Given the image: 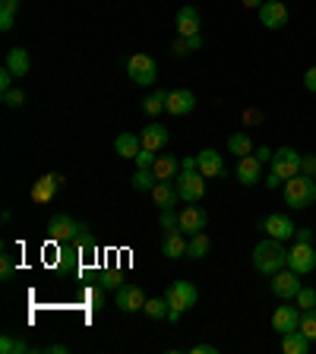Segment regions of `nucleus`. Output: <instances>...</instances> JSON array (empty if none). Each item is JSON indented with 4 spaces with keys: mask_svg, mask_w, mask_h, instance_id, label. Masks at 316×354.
<instances>
[{
    "mask_svg": "<svg viewBox=\"0 0 316 354\" xmlns=\"http://www.w3.org/2000/svg\"><path fill=\"white\" fill-rule=\"evenodd\" d=\"M253 266H257V272H263V275H275L288 266V250L281 247V241L269 237V241L253 247Z\"/></svg>",
    "mask_w": 316,
    "mask_h": 354,
    "instance_id": "obj_1",
    "label": "nucleus"
},
{
    "mask_svg": "<svg viewBox=\"0 0 316 354\" xmlns=\"http://www.w3.org/2000/svg\"><path fill=\"white\" fill-rule=\"evenodd\" d=\"M285 203L291 209H310L316 203V180L310 174H297V177H291V180H285Z\"/></svg>",
    "mask_w": 316,
    "mask_h": 354,
    "instance_id": "obj_2",
    "label": "nucleus"
},
{
    "mask_svg": "<svg viewBox=\"0 0 316 354\" xmlns=\"http://www.w3.org/2000/svg\"><path fill=\"white\" fill-rule=\"evenodd\" d=\"M48 234H51L60 247H73V243H80L82 237L89 234V228L80 218H70V215L60 212V215H51V221H48Z\"/></svg>",
    "mask_w": 316,
    "mask_h": 354,
    "instance_id": "obj_3",
    "label": "nucleus"
},
{
    "mask_svg": "<svg viewBox=\"0 0 316 354\" xmlns=\"http://www.w3.org/2000/svg\"><path fill=\"white\" fill-rule=\"evenodd\" d=\"M174 184L184 203H199V199L206 196V177L199 174V168H184L174 177Z\"/></svg>",
    "mask_w": 316,
    "mask_h": 354,
    "instance_id": "obj_4",
    "label": "nucleus"
},
{
    "mask_svg": "<svg viewBox=\"0 0 316 354\" xmlns=\"http://www.w3.org/2000/svg\"><path fill=\"white\" fill-rule=\"evenodd\" d=\"M127 76H130L136 86H152V82L158 80V64H155V57H149V54H133V57L127 60Z\"/></svg>",
    "mask_w": 316,
    "mask_h": 354,
    "instance_id": "obj_5",
    "label": "nucleus"
},
{
    "mask_svg": "<svg viewBox=\"0 0 316 354\" xmlns=\"http://www.w3.org/2000/svg\"><path fill=\"white\" fill-rule=\"evenodd\" d=\"M301 165H304V155L291 146H281L279 152H272V171L281 180H291V177L301 174Z\"/></svg>",
    "mask_w": 316,
    "mask_h": 354,
    "instance_id": "obj_6",
    "label": "nucleus"
},
{
    "mask_svg": "<svg viewBox=\"0 0 316 354\" xmlns=\"http://www.w3.org/2000/svg\"><path fill=\"white\" fill-rule=\"evenodd\" d=\"M196 288L190 285V281H171L168 285V291H165V301L171 304V310H180V313H184V310H190V307H196Z\"/></svg>",
    "mask_w": 316,
    "mask_h": 354,
    "instance_id": "obj_7",
    "label": "nucleus"
},
{
    "mask_svg": "<svg viewBox=\"0 0 316 354\" xmlns=\"http://www.w3.org/2000/svg\"><path fill=\"white\" fill-rule=\"evenodd\" d=\"M288 269H295L297 275H310L316 269V250L313 243L297 241L291 250H288Z\"/></svg>",
    "mask_w": 316,
    "mask_h": 354,
    "instance_id": "obj_8",
    "label": "nucleus"
},
{
    "mask_svg": "<svg viewBox=\"0 0 316 354\" xmlns=\"http://www.w3.org/2000/svg\"><path fill=\"white\" fill-rule=\"evenodd\" d=\"M301 279H297V272L295 269H281V272H275L272 275V295L279 297V301H295L297 297V291H301Z\"/></svg>",
    "mask_w": 316,
    "mask_h": 354,
    "instance_id": "obj_9",
    "label": "nucleus"
},
{
    "mask_svg": "<svg viewBox=\"0 0 316 354\" xmlns=\"http://www.w3.org/2000/svg\"><path fill=\"white\" fill-rule=\"evenodd\" d=\"M257 13H259V22H263L266 29L279 32V29H285L288 26V7L281 3V0H266Z\"/></svg>",
    "mask_w": 316,
    "mask_h": 354,
    "instance_id": "obj_10",
    "label": "nucleus"
},
{
    "mask_svg": "<svg viewBox=\"0 0 316 354\" xmlns=\"http://www.w3.org/2000/svg\"><path fill=\"white\" fill-rule=\"evenodd\" d=\"M149 297L142 295L140 285H120L118 288V297H114V304H118V310H124V313H136V310L146 307Z\"/></svg>",
    "mask_w": 316,
    "mask_h": 354,
    "instance_id": "obj_11",
    "label": "nucleus"
},
{
    "mask_svg": "<svg viewBox=\"0 0 316 354\" xmlns=\"http://www.w3.org/2000/svg\"><path fill=\"white\" fill-rule=\"evenodd\" d=\"M263 231L275 241H288V237H295L297 225L291 221V215H281V212H272L269 218H263Z\"/></svg>",
    "mask_w": 316,
    "mask_h": 354,
    "instance_id": "obj_12",
    "label": "nucleus"
},
{
    "mask_svg": "<svg viewBox=\"0 0 316 354\" xmlns=\"http://www.w3.org/2000/svg\"><path fill=\"white\" fill-rule=\"evenodd\" d=\"M272 329L279 332V335H285V332H295V329H301V307H291V304H281V307L272 313Z\"/></svg>",
    "mask_w": 316,
    "mask_h": 354,
    "instance_id": "obj_13",
    "label": "nucleus"
},
{
    "mask_svg": "<svg viewBox=\"0 0 316 354\" xmlns=\"http://www.w3.org/2000/svg\"><path fill=\"white\" fill-rule=\"evenodd\" d=\"M193 108H196V95H193L190 88H171L168 92L165 111H171L174 118H184V114H190Z\"/></svg>",
    "mask_w": 316,
    "mask_h": 354,
    "instance_id": "obj_14",
    "label": "nucleus"
},
{
    "mask_svg": "<svg viewBox=\"0 0 316 354\" xmlns=\"http://www.w3.org/2000/svg\"><path fill=\"white\" fill-rule=\"evenodd\" d=\"M140 140H142V149H149V152H165L171 142V133L162 124H149V127H142Z\"/></svg>",
    "mask_w": 316,
    "mask_h": 354,
    "instance_id": "obj_15",
    "label": "nucleus"
},
{
    "mask_svg": "<svg viewBox=\"0 0 316 354\" xmlns=\"http://www.w3.org/2000/svg\"><path fill=\"white\" fill-rule=\"evenodd\" d=\"M206 212H203V209L196 206V203H187L184 209H180V231H184V234H199V231L206 228Z\"/></svg>",
    "mask_w": 316,
    "mask_h": 354,
    "instance_id": "obj_16",
    "label": "nucleus"
},
{
    "mask_svg": "<svg viewBox=\"0 0 316 354\" xmlns=\"http://www.w3.org/2000/svg\"><path fill=\"white\" fill-rule=\"evenodd\" d=\"M237 180L243 187H253L263 180V162H259L257 155H243L241 162H237Z\"/></svg>",
    "mask_w": 316,
    "mask_h": 354,
    "instance_id": "obj_17",
    "label": "nucleus"
},
{
    "mask_svg": "<svg viewBox=\"0 0 316 354\" xmlns=\"http://www.w3.org/2000/svg\"><path fill=\"white\" fill-rule=\"evenodd\" d=\"M196 168L203 177H221L225 174V162H221V152L219 149H203L196 155Z\"/></svg>",
    "mask_w": 316,
    "mask_h": 354,
    "instance_id": "obj_18",
    "label": "nucleus"
},
{
    "mask_svg": "<svg viewBox=\"0 0 316 354\" xmlns=\"http://www.w3.org/2000/svg\"><path fill=\"white\" fill-rule=\"evenodd\" d=\"M60 184H64V177L60 174H44V177H38L35 180V187H32V203H48V199L54 196V193L60 190Z\"/></svg>",
    "mask_w": 316,
    "mask_h": 354,
    "instance_id": "obj_19",
    "label": "nucleus"
},
{
    "mask_svg": "<svg viewBox=\"0 0 316 354\" xmlns=\"http://www.w3.org/2000/svg\"><path fill=\"white\" fill-rule=\"evenodd\" d=\"M152 203L158 209H174V203L180 199V193H177V184H171V180H158V184L152 187Z\"/></svg>",
    "mask_w": 316,
    "mask_h": 354,
    "instance_id": "obj_20",
    "label": "nucleus"
},
{
    "mask_svg": "<svg viewBox=\"0 0 316 354\" xmlns=\"http://www.w3.org/2000/svg\"><path fill=\"white\" fill-rule=\"evenodd\" d=\"M199 10L196 7H180L177 10V19H174V26H177V35H199Z\"/></svg>",
    "mask_w": 316,
    "mask_h": 354,
    "instance_id": "obj_21",
    "label": "nucleus"
},
{
    "mask_svg": "<svg viewBox=\"0 0 316 354\" xmlns=\"http://www.w3.org/2000/svg\"><path fill=\"white\" fill-rule=\"evenodd\" d=\"M152 174L158 177V180H171V177L180 174V162H177L171 152H158V158H155V165H152Z\"/></svg>",
    "mask_w": 316,
    "mask_h": 354,
    "instance_id": "obj_22",
    "label": "nucleus"
},
{
    "mask_svg": "<svg viewBox=\"0 0 316 354\" xmlns=\"http://www.w3.org/2000/svg\"><path fill=\"white\" fill-rule=\"evenodd\" d=\"M3 66H7L13 76H26V73H29V66H32L29 51H26V48H10V51H7V64H3Z\"/></svg>",
    "mask_w": 316,
    "mask_h": 354,
    "instance_id": "obj_23",
    "label": "nucleus"
},
{
    "mask_svg": "<svg viewBox=\"0 0 316 354\" xmlns=\"http://www.w3.org/2000/svg\"><path fill=\"white\" fill-rule=\"evenodd\" d=\"M281 351L285 354H307L310 351V339L304 335L301 329L285 332V335H281Z\"/></svg>",
    "mask_w": 316,
    "mask_h": 354,
    "instance_id": "obj_24",
    "label": "nucleus"
},
{
    "mask_svg": "<svg viewBox=\"0 0 316 354\" xmlns=\"http://www.w3.org/2000/svg\"><path fill=\"white\" fill-rule=\"evenodd\" d=\"M114 149H118L120 158H136L142 149V140L140 136H133V133H120L118 140H114Z\"/></svg>",
    "mask_w": 316,
    "mask_h": 354,
    "instance_id": "obj_25",
    "label": "nucleus"
},
{
    "mask_svg": "<svg viewBox=\"0 0 316 354\" xmlns=\"http://www.w3.org/2000/svg\"><path fill=\"white\" fill-rule=\"evenodd\" d=\"M162 253L168 259H180V257H187V241H184V231H174V234H168L165 237V243H162Z\"/></svg>",
    "mask_w": 316,
    "mask_h": 354,
    "instance_id": "obj_26",
    "label": "nucleus"
},
{
    "mask_svg": "<svg viewBox=\"0 0 316 354\" xmlns=\"http://www.w3.org/2000/svg\"><path fill=\"white\" fill-rule=\"evenodd\" d=\"M228 152H234L237 158H243V155L257 152V146H253V140L247 136V133H231L228 136Z\"/></svg>",
    "mask_w": 316,
    "mask_h": 354,
    "instance_id": "obj_27",
    "label": "nucleus"
},
{
    "mask_svg": "<svg viewBox=\"0 0 316 354\" xmlns=\"http://www.w3.org/2000/svg\"><path fill=\"white\" fill-rule=\"evenodd\" d=\"M203 48V38L199 35H177V41H174V57H187V54H193V51H199Z\"/></svg>",
    "mask_w": 316,
    "mask_h": 354,
    "instance_id": "obj_28",
    "label": "nucleus"
},
{
    "mask_svg": "<svg viewBox=\"0 0 316 354\" xmlns=\"http://www.w3.org/2000/svg\"><path fill=\"white\" fill-rule=\"evenodd\" d=\"M209 247H212V243H209V237L199 231V234H193L190 243H187V257H190V259H206L209 257Z\"/></svg>",
    "mask_w": 316,
    "mask_h": 354,
    "instance_id": "obj_29",
    "label": "nucleus"
},
{
    "mask_svg": "<svg viewBox=\"0 0 316 354\" xmlns=\"http://www.w3.org/2000/svg\"><path fill=\"white\" fill-rule=\"evenodd\" d=\"M165 102H168V92H162V88H155L152 95L142 102V111H146V118H158L165 111Z\"/></svg>",
    "mask_w": 316,
    "mask_h": 354,
    "instance_id": "obj_30",
    "label": "nucleus"
},
{
    "mask_svg": "<svg viewBox=\"0 0 316 354\" xmlns=\"http://www.w3.org/2000/svg\"><path fill=\"white\" fill-rule=\"evenodd\" d=\"M146 317L149 319H168V310H171V304L165 301V297H149L146 301Z\"/></svg>",
    "mask_w": 316,
    "mask_h": 354,
    "instance_id": "obj_31",
    "label": "nucleus"
},
{
    "mask_svg": "<svg viewBox=\"0 0 316 354\" xmlns=\"http://www.w3.org/2000/svg\"><path fill=\"white\" fill-rule=\"evenodd\" d=\"M155 184H158V177L152 174V168H140L136 174H133V190L146 193V190H152Z\"/></svg>",
    "mask_w": 316,
    "mask_h": 354,
    "instance_id": "obj_32",
    "label": "nucleus"
},
{
    "mask_svg": "<svg viewBox=\"0 0 316 354\" xmlns=\"http://www.w3.org/2000/svg\"><path fill=\"white\" fill-rule=\"evenodd\" d=\"M301 332L307 335L310 342H316V307L313 310H304V313H301Z\"/></svg>",
    "mask_w": 316,
    "mask_h": 354,
    "instance_id": "obj_33",
    "label": "nucleus"
},
{
    "mask_svg": "<svg viewBox=\"0 0 316 354\" xmlns=\"http://www.w3.org/2000/svg\"><path fill=\"white\" fill-rule=\"evenodd\" d=\"M162 228H165V234L180 231V212H174V209H162Z\"/></svg>",
    "mask_w": 316,
    "mask_h": 354,
    "instance_id": "obj_34",
    "label": "nucleus"
},
{
    "mask_svg": "<svg viewBox=\"0 0 316 354\" xmlns=\"http://www.w3.org/2000/svg\"><path fill=\"white\" fill-rule=\"evenodd\" d=\"M0 351L3 354H26V351H32L29 345H26V342H16V339H10V335H3V339H0Z\"/></svg>",
    "mask_w": 316,
    "mask_h": 354,
    "instance_id": "obj_35",
    "label": "nucleus"
},
{
    "mask_svg": "<svg viewBox=\"0 0 316 354\" xmlns=\"http://www.w3.org/2000/svg\"><path fill=\"white\" fill-rule=\"evenodd\" d=\"M295 301H297V307H301V313H304V310H313L316 307V291H313V288H301Z\"/></svg>",
    "mask_w": 316,
    "mask_h": 354,
    "instance_id": "obj_36",
    "label": "nucleus"
},
{
    "mask_svg": "<svg viewBox=\"0 0 316 354\" xmlns=\"http://www.w3.org/2000/svg\"><path fill=\"white\" fill-rule=\"evenodd\" d=\"M13 272H16L13 257H10V253H3V257H0V279L10 281V279H13Z\"/></svg>",
    "mask_w": 316,
    "mask_h": 354,
    "instance_id": "obj_37",
    "label": "nucleus"
},
{
    "mask_svg": "<svg viewBox=\"0 0 316 354\" xmlns=\"http://www.w3.org/2000/svg\"><path fill=\"white\" fill-rule=\"evenodd\" d=\"M22 102H26L22 88H10V92H3V104H7V108H22Z\"/></svg>",
    "mask_w": 316,
    "mask_h": 354,
    "instance_id": "obj_38",
    "label": "nucleus"
},
{
    "mask_svg": "<svg viewBox=\"0 0 316 354\" xmlns=\"http://www.w3.org/2000/svg\"><path fill=\"white\" fill-rule=\"evenodd\" d=\"M155 158H158V152H149V149H140V155H136V168H152Z\"/></svg>",
    "mask_w": 316,
    "mask_h": 354,
    "instance_id": "obj_39",
    "label": "nucleus"
},
{
    "mask_svg": "<svg viewBox=\"0 0 316 354\" xmlns=\"http://www.w3.org/2000/svg\"><path fill=\"white\" fill-rule=\"evenodd\" d=\"M89 307H92V310H102L104 307V291H102V288L89 291Z\"/></svg>",
    "mask_w": 316,
    "mask_h": 354,
    "instance_id": "obj_40",
    "label": "nucleus"
},
{
    "mask_svg": "<svg viewBox=\"0 0 316 354\" xmlns=\"http://www.w3.org/2000/svg\"><path fill=\"white\" fill-rule=\"evenodd\" d=\"M102 288H120V275L114 272V269H108V272H102Z\"/></svg>",
    "mask_w": 316,
    "mask_h": 354,
    "instance_id": "obj_41",
    "label": "nucleus"
},
{
    "mask_svg": "<svg viewBox=\"0 0 316 354\" xmlns=\"http://www.w3.org/2000/svg\"><path fill=\"white\" fill-rule=\"evenodd\" d=\"M10 88H13V73L3 66V70H0V95H3V92H10Z\"/></svg>",
    "mask_w": 316,
    "mask_h": 354,
    "instance_id": "obj_42",
    "label": "nucleus"
},
{
    "mask_svg": "<svg viewBox=\"0 0 316 354\" xmlns=\"http://www.w3.org/2000/svg\"><path fill=\"white\" fill-rule=\"evenodd\" d=\"M263 184H266V187H269V190H275V187H285V180H281V177H279V174H275V171H269V174H266V177H263Z\"/></svg>",
    "mask_w": 316,
    "mask_h": 354,
    "instance_id": "obj_43",
    "label": "nucleus"
},
{
    "mask_svg": "<svg viewBox=\"0 0 316 354\" xmlns=\"http://www.w3.org/2000/svg\"><path fill=\"white\" fill-rule=\"evenodd\" d=\"M301 171H304V174H310V177L316 174V155H304V165H301Z\"/></svg>",
    "mask_w": 316,
    "mask_h": 354,
    "instance_id": "obj_44",
    "label": "nucleus"
},
{
    "mask_svg": "<svg viewBox=\"0 0 316 354\" xmlns=\"http://www.w3.org/2000/svg\"><path fill=\"white\" fill-rule=\"evenodd\" d=\"M304 86H307L310 92H316V66H310L307 73H304Z\"/></svg>",
    "mask_w": 316,
    "mask_h": 354,
    "instance_id": "obj_45",
    "label": "nucleus"
},
{
    "mask_svg": "<svg viewBox=\"0 0 316 354\" xmlns=\"http://www.w3.org/2000/svg\"><path fill=\"white\" fill-rule=\"evenodd\" d=\"M19 10V0H0V13H13Z\"/></svg>",
    "mask_w": 316,
    "mask_h": 354,
    "instance_id": "obj_46",
    "label": "nucleus"
},
{
    "mask_svg": "<svg viewBox=\"0 0 316 354\" xmlns=\"http://www.w3.org/2000/svg\"><path fill=\"white\" fill-rule=\"evenodd\" d=\"M253 155H257V158H259L263 165H266V162H272V149H269V146H259Z\"/></svg>",
    "mask_w": 316,
    "mask_h": 354,
    "instance_id": "obj_47",
    "label": "nucleus"
},
{
    "mask_svg": "<svg viewBox=\"0 0 316 354\" xmlns=\"http://www.w3.org/2000/svg\"><path fill=\"white\" fill-rule=\"evenodd\" d=\"M295 241H304V243H313V231H310V228H297V231H295Z\"/></svg>",
    "mask_w": 316,
    "mask_h": 354,
    "instance_id": "obj_48",
    "label": "nucleus"
},
{
    "mask_svg": "<svg viewBox=\"0 0 316 354\" xmlns=\"http://www.w3.org/2000/svg\"><path fill=\"white\" fill-rule=\"evenodd\" d=\"M0 29L3 32L13 29V13H0Z\"/></svg>",
    "mask_w": 316,
    "mask_h": 354,
    "instance_id": "obj_49",
    "label": "nucleus"
},
{
    "mask_svg": "<svg viewBox=\"0 0 316 354\" xmlns=\"http://www.w3.org/2000/svg\"><path fill=\"white\" fill-rule=\"evenodd\" d=\"M193 354H219L215 345H193Z\"/></svg>",
    "mask_w": 316,
    "mask_h": 354,
    "instance_id": "obj_50",
    "label": "nucleus"
},
{
    "mask_svg": "<svg viewBox=\"0 0 316 354\" xmlns=\"http://www.w3.org/2000/svg\"><path fill=\"white\" fill-rule=\"evenodd\" d=\"M241 3H243V7H247V10H259V7H263V3H266V0H241Z\"/></svg>",
    "mask_w": 316,
    "mask_h": 354,
    "instance_id": "obj_51",
    "label": "nucleus"
},
{
    "mask_svg": "<svg viewBox=\"0 0 316 354\" xmlns=\"http://www.w3.org/2000/svg\"><path fill=\"white\" fill-rule=\"evenodd\" d=\"M184 168H196V158H184V162H180V171Z\"/></svg>",
    "mask_w": 316,
    "mask_h": 354,
    "instance_id": "obj_52",
    "label": "nucleus"
},
{
    "mask_svg": "<svg viewBox=\"0 0 316 354\" xmlns=\"http://www.w3.org/2000/svg\"><path fill=\"white\" fill-rule=\"evenodd\" d=\"M48 354H66V348L64 345H51L48 348Z\"/></svg>",
    "mask_w": 316,
    "mask_h": 354,
    "instance_id": "obj_53",
    "label": "nucleus"
},
{
    "mask_svg": "<svg viewBox=\"0 0 316 354\" xmlns=\"http://www.w3.org/2000/svg\"><path fill=\"white\" fill-rule=\"evenodd\" d=\"M313 180H316V174H313Z\"/></svg>",
    "mask_w": 316,
    "mask_h": 354,
    "instance_id": "obj_54",
    "label": "nucleus"
}]
</instances>
